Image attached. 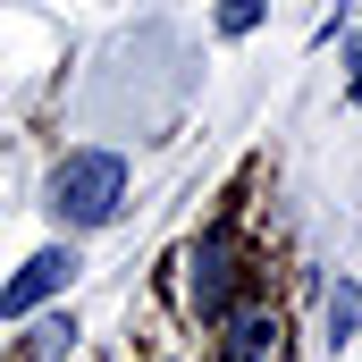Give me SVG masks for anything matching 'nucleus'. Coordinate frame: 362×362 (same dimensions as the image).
<instances>
[{"label": "nucleus", "mask_w": 362, "mask_h": 362, "mask_svg": "<svg viewBox=\"0 0 362 362\" xmlns=\"http://www.w3.org/2000/svg\"><path fill=\"white\" fill-rule=\"evenodd\" d=\"M68 278H76V253H68V245H51V253H34L25 270L0 286V312H34V303H51Z\"/></svg>", "instance_id": "3"}, {"label": "nucleus", "mask_w": 362, "mask_h": 362, "mask_svg": "<svg viewBox=\"0 0 362 362\" xmlns=\"http://www.w3.org/2000/svg\"><path fill=\"white\" fill-rule=\"evenodd\" d=\"M270 354H278V312H236L219 362H270Z\"/></svg>", "instance_id": "4"}, {"label": "nucleus", "mask_w": 362, "mask_h": 362, "mask_svg": "<svg viewBox=\"0 0 362 362\" xmlns=\"http://www.w3.org/2000/svg\"><path fill=\"white\" fill-rule=\"evenodd\" d=\"M270 17V0H219V34H253Z\"/></svg>", "instance_id": "6"}, {"label": "nucleus", "mask_w": 362, "mask_h": 362, "mask_svg": "<svg viewBox=\"0 0 362 362\" xmlns=\"http://www.w3.org/2000/svg\"><path fill=\"white\" fill-rule=\"evenodd\" d=\"M354 329H362V295H354V286H337V295H329V346H346Z\"/></svg>", "instance_id": "5"}, {"label": "nucleus", "mask_w": 362, "mask_h": 362, "mask_svg": "<svg viewBox=\"0 0 362 362\" xmlns=\"http://www.w3.org/2000/svg\"><path fill=\"white\" fill-rule=\"evenodd\" d=\"M118 194H127V160L118 152H68L51 169V219L68 228H110L118 219Z\"/></svg>", "instance_id": "1"}, {"label": "nucleus", "mask_w": 362, "mask_h": 362, "mask_svg": "<svg viewBox=\"0 0 362 362\" xmlns=\"http://www.w3.org/2000/svg\"><path fill=\"white\" fill-rule=\"evenodd\" d=\"M228 303H236V236L211 228V236L194 245V312H202V320H228Z\"/></svg>", "instance_id": "2"}, {"label": "nucleus", "mask_w": 362, "mask_h": 362, "mask_svg": "<svg viewBox=\"0 0 362 362\" xmlns=\"http://www.w3.org/2000/svg\"><path fill=\"white\" fill-rule=\"evenodd\" d=\"M354 101H362V34H354Z\"/></svg>", "instance_id": "7"}]
</instances>
